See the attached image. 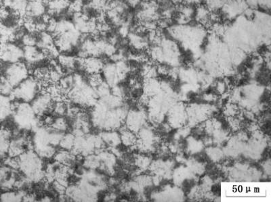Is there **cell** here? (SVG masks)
<instances>
[{"label":"cell","instance_id":"obj_1","mask_svg":"<svg viewBox=\"0 0 271 202\" xmlns=\"http://www.w3.org/2000/svg\"><path fill=\"white\" fill-rule=\"evenodd\" d=\"M42 158L32 150L25 151L19 157V169L27 180L38 182L44 178Z\"/></svg>","mask_w":271,"mask_h":202},{"label":"cell","instance_id":"obj_2","mask_svg":"<svg viewBox=\"0 0 271 202\" xmlns=\"http://www.w3.org/2000/svg\"><path fill=\"white\" fill-rule=\"evenodd\" d=\"M41 88L33 77H27L22 83L13 89L11 96L22 102H31L39 93Z\"/></svg>","mask_w":271,"mask_h":202},{"label":"cell","instance_id":"obj_3","mask_svg":"<svg viewBox=\"0 0 271 202\" xmlns=\"http://www.w3.org/2000/svg\"><path fill=\"white\" fill-rule=\"evenodd\" d=\"M4 75L13 88L29 77V69L26 63L22 61L9 64L5 69Z\"/></svg>","mask_w":271,"mask_h":202},{"label":"cell","instance_id":"obj_4","mask_svg":"<svg viewBox=\"0 0 271 202\" xmlns=\"http://www.w3.org/2000/svg\"><path fill=\"white\" fill-rule=\"evenodd\" d=\"M0 59L7 63H15L23 59V50L15 42L0 44Z\"/></svg>","mask_w":271,"mask_h":202},{"label":"cell","instance_id":"obj_5","mask_svg":"<svg viewBox=\"0 0 271 202\" xmlns=\"http://www.w3.org/2000/svg\"><path fill=\"white\" fill-rule=\"evenodd\" d=\"M105 65L104 60L101 57L89 56L83 59V71L87 75L101 73Z\"/></svg>","mask_w":271,"mask_h":202},{"label":"cell","instance_id":"obj_6","mask_svg":"<svg viewBox=\"0 0 271 202\" xmlns=\"http://www.w3.org/2000/svg\"><path fill=\"white\" fill-rule=\"evenodd\" d=\"M47 12V3L44 0L38 2H28L25 15L38 19Z\"/></svg>","mask_w":271,"mask_h":202},{"label":"cell","instance_id":"obj_7","mask_svg":"<svg viewBox=\"0 0 271 202\" xmlns=\"http://www.w3.org/2000/svg\"><path fill=\"white\" fill-rule=\"evenodd\" d=\"M11 137V131L9 129H0V157L5 156L8 153Z\"/></svg>","mask_w":271,"mask_h":202},{"label":"cell","instance_id":"obj_8","mask_svg":"<svg viewBox=\"0 0 271 202\" xmlns=\"http://www.w3.org/2000/svg\"><path fill=\"white\" fill-rule=\"evenodd\" d=\"M12 112V102L7 96L0 95V121L5 120Z\"/></svg>","mask_w":271,"mask_h":202},{"label":"cell","instance_id":"obj_9","mask_svg":"<svg viewBox=\"0 0 271 202\" xmlns=\"http://www.w3.org/2000/svg\"><path fill=\"white\" fill-rule=\"evenodd\" d=\"M75 136L73 133H65L60 140L59 146L61 149L71 151L75 144Z\"/></svg>","mask_w":271,"mask_h":202},{"label":"cell","instance_id":"obj_10","mask_svg":"<svg viewBox=\"0 0 271 202\" xmlns=\"http://www.w3.org/2000/svg\"><path fill=\"white\" fill-rule=\"evenodd\" d=\"M38 34L26 33L21 38V42L25 46H36L38 43Z\"/></svg>","mask_w":271,"mask_h":202},{"label":"cell","instance_id":"obj_11","mask_svg":"<svg viewBox=\"0 0 271 202\" xmlns=\"http://www.w3.org/2000/svg\"><path fill=\"white\" fill-rule=\"evenodd\" d=\"M128 7L135 8L140 5V0H125Z\"/></svg>","mask_w":271,"mask_h":202},{"label":"cell","instance_id":"obj_12","mask_svg":"<svg viewBox=\"0 0 271 202\" xmlns=\"http://www.w3.org/2000/svg\"><path fill=\"white\" fill-rule=\"evenodd\" d=\"M44 1L45 2V3L48 4V3H49V2L54 1V0H44Z\"/></svg>","mask_w":271,"mask_h":202}]
</instances>
